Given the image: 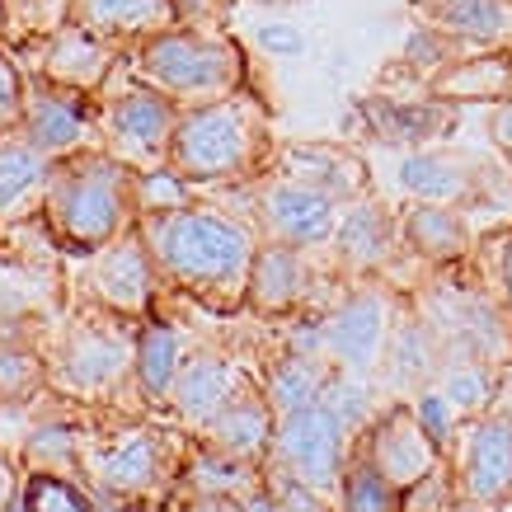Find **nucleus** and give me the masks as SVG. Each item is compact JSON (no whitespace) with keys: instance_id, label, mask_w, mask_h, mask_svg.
Here are the masks:
<instances>
[{"instance_id":"nucleus-1","label":"nucleus","mask_w":512,"mask_h":512,"mask_svg":"<svg viewBox=\"0 0 512 512\" xmlns=\"http://www.w3.org/2000/svg\"><path fill=\"white\" fill-rule=\"evenodd\" d=\"M137 231L170 287L212 311H240L249 301V268H254L259 240L245 221L188 202L174 212L137 217Z\"/></svg>"},{"instance_id":"nucleus-2","label":"nucleus","mask_w":512,"mask_h":512,"mask_svg":"<svg viewBox=\"0 0 512 512\" xmlns=\"http://www.w3.org/2000/svg\"><path fill=\"white\" fill-rule=\"evenodd\" d=\"M273 160H278L273 113L249 85L217 104L184 109L170 141V170L198 188L259 179L264 170H273Z\"/></svg>"},{"instance_id":"nucleus-3","label":"nucleus","mask_w":512,"mask_h":512,"mask_svg":"<svg viewBox=\"0 0 512 512\" xmlns=\"http://www.w3.org/2000/svg\"><path fill=\"white\" fill-rule=\"evenodd\" d=\"M137 170H127L123 160L109 151H76L52 165L43 198V226L47 235L66 249H104L113 235H123L137 221V202H132Z\"/></svg>"},{"instance_id":"nucleus-4","label":"nucleus","mask_w":512,"mask_h":512,"mask_svg":"<svg viewBox=\"0 0 512 512\" xmlns=\"http://www.w3.org/2000/svg\"><path fill=\"white\" fill-rule=\"evenodd\" d=\"M123 66L141 85L170 94L179 109L217 104L249 85L245 47L226 29H193V24H174V29L146 38L141 47L123 52Z\"/></svg>"},{"instance_id":"nucleus-5","label":"nucleus","mask_w":512,"mask_h":512,"mask_svg":"<svg viewBox=\"0 0 512 512\" xmlns=\"http://www.w3.org/2000/svg\"><path fill=\"white\" fill-rule=\"evenodd\" d=\"M94 109H99V151H109L113 160H123L137 174L170 165V141L184 109L170 94L141 85L123 66V57L113 66L109 85L94 94Z\"/></svg>"},{"instance_id":"nucleus-6","label":"nucleus","mask_w":512,"mask_h":512,"mask_svg":"<svg viewBox=\"0 0 512 512\" xmlns=\"http://www.w3.org/2000/svg\"><path fill=\"white\" fill-rule=\"evenodd\" d=\"M80 466L94 480V489H104V494L146 498L174 475L179 447H174V437L165 428L137 423V428H118V433L94 437L85 456H80Z\"/></svg>"},{"instance_id":"nucleus-7","label":"nucleus","mask_w":512,"mask_h":512,"mask_svg":"<svg viewBox=\"0 0 512 512\" xmlns=\"http://www.w3.org/2000/svg\"><path fill=\"white\" fill-rule=\"evenodd\" d=\"M273 456H278L282 475L301 480L315 494H334L348 470V428L334 409L315 400L306 409L282 414L273 428Z\"/></svg>"},{"instance_id":"nucleus-8","label":"nucleus","mask_w":512,"mask_h":512,"mask_svg":"<svg viewBox=\"0 0 512 512\" xmlns=\"http://www.w3.org/2000/svg\"><path fill=\"white\" fill-rule=\"evenodd\" d=\"M47 376L71 395H113L137 376V339L113 325H76L57 343Z\"/></svg>"},{"instance_id":"nucleus-9","label":"nucleus","mask_w":512,"mask_h":512,"mask_svg":"<svg viewBox=\"0 0 512 512\" xmlns=\"http://www.w3.org/2000/svg\"><path fill=\"white\" fill-rule=\"evenodd\" d=\"M29 76V71H24ZM19 132L43 151L47 160H66L76 151L99 146V109L94 94L66 90L43 76H29V94H24V113H19Z\"/></svg>"},{"instance_id":"nucleus-10","label":"nucleus","mask_w":512,"mask_h":512,"mask_svg":"<svg viewBox=\"0 0 512 512\" xmlns=\"http://www.w3.org/2000/svg\"><path fill=\"white\" fill-rule=\"evenodd\" d=\"M19 57V66L29 76H43L52 85H66V90H80V94H99L109 85L113 66H118V47H109L104 38H94L90 29H80L66 19L57 33L47 38H33L24 47H10Z\"/></svg>"},{"instance_id":"nucleus-11","label":"nucleus","mask_w":512,"mask_h":512,"mask_svg":"<svg viewBox=\"0 0 512 512\" xmlns=\"http://www.w3.org/2000/svg\"><path fill=\"white\" fill-rule=\"evenodd\" d=\"M343 221V202L329 198L325 188L301 184L292 174H278L259 188V226L264 240H282V245L311 249V245H329L334 231Z\"/></svg>"},{"instance_id":"nucleus-12","label":"nucleus","mask_w":512,"mask_h":512,"mask_svg":"<svg viewBox=\"0 0 512 512\" xmlns=\"http://www.w3.org/2000/svg\"><path fill=\"white\" fill-rule=\"evenodd\" d=\"M90 296L118 320H132V315L151 311V296H156L160 268L151 259V249L141 240L137 221L127 226L123 235H113L104 249H94V268H90Z\"/></svg>"},{"instance_id":"nucleus-13","label":"nucleus","mask_w":512,"mask_h":512,"mask_svg":"<svg viewBox=\"0 0 512 512\" xmlns=\"http://www.w3.org/2000/svg\"><path fill=\"white\" fill-rule=\"evenodd\" d=\"M456 489L475 508L508 503L512 498V419H503V414L475 419V428L461 437Z\"/></svg>"},{"instance_id":"nucleus-14","label":"nucleus","mask_w":512,"mask_h":512,"mask_svg":"<svg viewBox=\"0 0 512 512\" xmlns=\"http://www.w3.org/2000/svg\"><path fill=\"white\" fill-rule=\"evenodd\" d=\"M386 339H390V306L386 296L376 292L348 296L339 311L325 315V357L334 367L367 376L386 353Z\"/></svg>"},{"instance_id":"nucleus-15","label":"nucleus","mask_w":512,"mask_h":512,"mask_svg":"<svg viewBox=\"0 0 512 512\" xmlns=\"http://www.w3.org/2000/svg\"><path fill=\"white\" fill-rule=\"evenodd\" d=\"M367 461H372L400 494H409L419 480H428L433 470H442V451L433 447V437L423 433V423L414 409H390L372 428Z\"/></svg>"},{"instance_id":"nucleus-16","label":"nucleus","mask_w":512,"mask_h":512,"mask_svg":"<svg viewBox=\"0 0 512 512\" xmlns=\"http://www.w3.org/2000/svg\"><path fill=\"white\" fill-rule=\"evenodd\" d=\"M409 15L466 52L512 47V0H409Z\"/></svg>"},{"instance_id":"nucleus-17","label":"nucleus","mask_w":512,"mask_h":512,"mask_svg":"<svg viewBox=\"0 0 512 512\" xmlns=\"http://www.w3.org/2000/svg\"><path fill=\"white\" fill-rule=\"evenodd\" d=\"M52 165L57 160H47L24 132H5L0 137V231L43 221Z\"/></svg>"},{"instance_id":"nucleus-18","label":"nucleus","mask_w":512,"mask_h":512,"mask_svg":"<svg viewBox=\"0 0 512 512\" xmlns=\"http://www.w3.org/2000/svg\"><path fill=\"white\" fill-rule=\"evenodd\" d=\"M362 118L381 141L390 146H433L437 137H447L456 127V104L433 99L423 90L419 99H400V94H367L362 99Z\"/></svg>"},{"instance_id":"nucleus-19","label":"nucleus","mask_w":512,"mask_h":512,"mask_svg":"<svg viewBox=\"0 0 512 512\" xmlns=\"http://www.w3.org/2000/svg\"><path fill=\"white\" fill-rule=\"evenodd\" d=\"M71 24L90 29L94 38H104L118 52H132L146 38L174 29L179 10H174V0H76Z\"/></svg>"},{"instance_id":"nucleus-20","label":"nucleus","mask_w":512,"mask_h":512,"mask_svg":"<svg viewBox=\"0 0 512 512\" xmlns=\"http://www.w3.org/2000/svg\"><path fill=\"white\" fill-rule=\"evenodd\" d=\"M433 99L447 104H503L512 99V47H475L461 52L456 62H447L428 80Z\"/></svg>"},{"instance_id":"nucleus-21","label":"nucleus","mask_w":512,"mask_h":512,"mask_svg":"<svg viewBox=\"0 0 512 512\" xmlns=\"http://www.w3.org/2000/svg\"><path fill=\"white\" fill-rule=\"evenodd\" d=\"M273 170L292 174L301 184L325 188L329 198H339V202H357L362 188H367V165H362V156L343 151L334 141H287V146H278Z\"/></svg>"},{"instance_id":"nucleus-22","label":"nucleus","mask_w":512,"mask_h":512,"mask_svg":"<svg viewBox=\"0 0 512 512\" xmlns=\"http://www.w3.org/2000/svg\"><path fill=\"white\" fill-rule=\"evenodd\" d=\"M273 428H278V414L264 400V390H235L231 400L202 423V437H207V447L226 451V456L259 461L264 451H273Z\"/></svg>"},{"instance_id":"nucleus-23","label":"nucleus","mask_w":512,"mask_h":512,"mask_svg":"<svg viewBox=\"0 0 512 512\" xmlns=\"http://www.w3.org/2000/svg\"><path fill=\"white\" fill-rule=\"evenodd\" d=\"M400 240L428 264H451L470 249V221L456 202H414L400 217Z\"/></svg>"},{"instance_id":"nucleus-24","label":"nucleus","mask_w":512,"mask_h":512,"mask_svg":"<svg viewBox=\"0 0 512 512\" xmlns=\"http://www.w3.org/2000/svg\"><path fill=\"white\" fill-rule=\"evenodd\" d=\"M301 296H306L301 249L282 245V240H264V249L254 254V268H249V306L264 315H287L301 306Z\"/></svg>"},{"instance_id":"nucleus-25","label":"nucleus","mask_w":512,"mask_h":512,"mask_svg":"<svg viewBox=\"0 0 512 512\" xmlns=\"http://www.w3.org/2000/svg\"><path fill=\"white\" fill-rule=\"evenodd\" d=\"M235 390H240V376H235L231 362H226L221 353H198V357H188L184 362V372H179V381H174L170 404L188 428H202L221 404L231 400Z\"/></svg>"},{"instance_id":"nucleus-26","label":"nucleus","mask_w":512,"mask_h":512,"mask_svg":"<svg viewBox=\"0 0 512 512\" xmlns=\"http://www.w3.org/2000/svg\"><path fill=\"white\" fill-rule=\"evenodd\" d=\"M334 245H339V259L353 273H372V268L386 264L390 249H395V217H390L386 207L357 198L343 212L339 231H334Z\"/></svg>"},{"instance_id":"nucleus-27","label":"nucleus","mask_w":512,"mask_h":512,"mask_svg":"<svg viewBox=\"0 0 512 512\" xmlns=\"http://www.w3.org/2000/svg\"><path fill=\"white\" fill-rule=\"evenodd\" d=\"M184 372V339L170 325H146L137 334V386L151 404H170Z\"/></svg>"},{"instance_id":"nucleus-28","label":"nucleus","mask_w":512,"mask_h":512,"mask_svg":"<svg viewBox=\"0 0 512 512\" xmlns=\"http://www.w3.org/2000/svg\"><path fill=\"white\" fill-rule=\"evenodd\" d=\"M325 362L315 357H301V353H282L273 357V367L264 376V400L273 404V414H292V409H306V404L320 400L325 390Z\"/></svg>"},{"instance_id":"nucleus-29","label":"nucleus","mask_w":512,"mask_h":512,"mask_svg":"<svg viewBox=\"0 0 512 512\" xmlns=\"http://www.w3.org/2000/svg\"><path fill=\"white\" fill-rule=\"evenodd\" d=\"M400 188L414 202H461L470 193V174L447 156L409 151V156L400 160Z\"/></svg>"},{"instance_id":"nucleus-30","label":"nucleus","mask_w":512,"mask_h":512,"mask_svg":"<svg viewBox=\"0 0 512 512\" xmlns=\"http://www.w3.org/2000/svg\"><path fill=\"white\" fill-rule=\"evenodd\" d=\"M386 357L395 386H428L437 367V329L428 320H400L386 339Z\"/></svg>"},{"instance_id":"nucleus-31","label":"nucleus","mask_w":512,"mask_h":512,"mask_svg":"<svg viewBox=\"0 0 512 512\" xmlns=\"http://www.w3.org/2000/svg\"><path fill=\"white\" fill-rule=\"evenodd\" d=\"M184 480L198 489V498H245L259 489V470L254 461H240V456H226V451L207 447L202 456H193L184 466Z\"/></svg>"},{"instance_id":"nucleus-32","label":"nucleus","mask_w":512,"mask_h":512,"mask_svg":"<svg viewBox=\"0 0 512 512\" xmlns=\"http://www.w3.org/2000/svg\"><path fill=\"white\" fill-rule=\"evenodd\" d=\"M461 52H466V47H456L451 38H442V33H433V29H423V24H414L409 43H404V52L395 57V66H390L386 76L414 80L419 90H428V80H433L447 62H456Z\"/></svg>"},{"instance_id":"nucleus-33","label":"nucleus","mask_w":512,"mask_h":512,"mask_svg":"<svg viewBox=\"0 0 512 512\" xmlns=\"http://www.w3.org/2000/svg\"><path fill=\"white\" fill-rule=\"evenodd\" d=\"M80 456H85V442H80V433L66 428V423H38V428L24 437L29 475H62V470H76Z\"/></svg>"},{"instance_id":"nucleus-34","label":"nucleus","mask_w":512,"mask_h":512,"mask_svg":"<svg viewBox=\"0 0 512 512\" xmlns=\"http://www.w3.org/2000/svg\"><path fill=\"white\" fill-rule=\"evenodd\" d=\"M339 508L343 512H404V494L362 456V461H353V466L343 470Z\"/></svg>"},{"instance_id":"nucleus-35","label":"nucleus","mask_w":512,"mask_h":512,"mask_svg":"<svg viewBox=\"0 0 512 512\" xmlns=\"http://www.w3.org/2000/svg\"><path fill=\"white\" fill-rule=\"evenodd\" d=\"M0 5H5V47H24L62 29L76 0H0Z\"/></svg>"},{"instance_id":"nucleus-36","label":"nucleus","mask_w":512,"mask_h":512,"mask_svg":"<svg viewBox=\"0 0 512 512\" xmlns=\"http://www.w3.org/2000/svg\"><path fill=\"white\" fill-rule=\"evenodd\" d=\"M198 193V184H188L184 174H174L170 165L160 170H141L137 184H132V202H137V217H151V212H174V207H188Z\"/></svg>"},{"instance_id":"nucleus-37","label":"nucleus","mask_w":512,"mask_h":512,"mask_svg":"<svg viewBox=\"0 0 512 512\" xmlns=\"http://www.w3.org/2000/svg\"><path fill=\"white\" fill-rule=\"evenodd\" d=\"M489 372H484L475 357H466V362H456V367H447V381H442V395H447L461 414H484V404H489Z\"/></svg>"},{"instance_id":"nucleus-38","label":"nucleus","mask_w":512,"mask_h":512,"mask_svg":"<svg viewBox=\"0 0 512 512\" xmlns=\"http://www.w3.org/2000/svg\"><path fill=\"white\" fill-rule=\"evenodd\" d=\"M320 404L334 409L343 419V428H357V423L367 419V386L357 381V372L339 367V372L325 376V390H320Z\"/></svg>"},{"instance_id":"nucleus-39","label":"nucleus","mask_w":512,"mask_h":512,"mask_svg":"<svg viewBox=\"0 0 512 512\" xmlns=\"http://www.w3.org/2000/svg\"><path fill=\"white\" fill-rule=\"evenodd\" d=\"M24 494H29V512H94L90 498L62 475H29Z\"/></svg>"},{"instance_id":"nucleus-40","label":"nucleus","mask_w":512,"mask_h":512,"mask_svg":"<svg viewBox=\"0 0 512 512\" xmlns=\"http://www.w3.org/2000/svg\"><path fill=\"white\" fill-rule=\"evenodd\" d=\"M24 94H29V76L10 47L0 43V137L19 132V113H24Z\"/></svg>"},{"instance_id":"nucleus-41","label":"nucleus","mask_w":512,"mask_h":512,"mask_svg":"<svg viewBox=\"0 0 512 512\" xmlns=\"http://www.w3.org/2000/svg\"><path fill=\"white\" fill-rule=\"evenodd\" d=\"M414 414H419V423H423V433L433 437V447L437 451H447L451 447V437H456V404L442 395V386H423L419 390V404H414Z\"/></svg>"},{"instance_id":"nucleus-42","label":"nucleus","mask_w":512,"mask_h":512,"mask_svg":"<svg viewBox=\"0 0 512 512\" xmlns=\"http://www.w3.org/2000/svg\"><path fill=\"white\" fill-rule=\"evenodd\" d=\"M179 10V24H193V29H226L235 0H174Z\"/></svg>"},{"instance_id":"nucleus-43","label":"nucleus","mask_w":512,"mask_h":512,"mask_svg":"<svg viewBox=\"0 0 512 512\" xmlns=\"http://www.w3.org/2000/svg\"><path fill=\"white\" fill-rule=\"evenodd\" d=\"M259 47H264L268 57H301L306 38L296 29H287V24H264V29H259Z\"/></svg>"},{"instance_id":"nucleus-44","label":"nucleus","mask_w":512,"mask_h":512,"mask_svg":"<svg viewBox=\"0 0 512 512\" xmlns=\"http://www.w3.org/2000/svg\"><path fill=\"white\" fill-rule=\"evenodd\" d=\"M489 137H494V146L512 160V99H503V104L489 109Z\"/></svg>"},{"instance_id":"nucleus-45","label":"nucleus","mask_w":512,"mask_h":512,"mask_svg":"<svg viewBox=\"0 0 512 512\" xmlns=\"http://www.w3.org/2000/svg\"><path fill=\"white\" fill-rule=\"evenodd\" d=\"M19 494V475H15V466L0 456V512H5V503Z\"/></svg>"},{"instance_id":"nucleus-46","label":"nucleus","mask_w":512,"mask_h":512,"mask_svg":"<svg viewBox=\"0 0 512 512\" xmlns=\"http://www.w3.org/2000/svg\"><path fill=\"white\" fill-rule=\"evenodd\" d=\"M503 296H508V311H512V231L503 235Z\"/></svg>"},{"instance_id":"nucleus-47","label":"nucleus","mask_w":512,"mask_h":512,"mask_svg":"<svg viewBox=\"0 0 512 512\" xmlns=\"http://www.w3.org/2000/svg\"><path fill=\"white\" fill-rule=\"evenodd\" d=\"M259 5H278L282 10V5H301V0H259Z\"/></svg>"},{"instance_id":"nucleus-48","label":"nucleus","mask_w":512,"mask_h":512,"mask_svg":"<svg viewBox=\"0 0 512 512\" xmlns=\"http://www.w3.org/2000/svg\"><path fill=\"white\" fill-rule=\"evenodd\" d=\"M0 43H5V5H0Z\"/></svg>"},{"instance_id":"nucleus-49","label":"nucleus","mask_w":512,"mask_h":512,"mask_svg":"<svg viewBox=\"0 0 512 512\" xmlns=\"http://www.w3.org/2000/svg\"><path fill=\"white\" fill-rule=\"evenodd\" d=\"M127 512H146V508H127Z\"/></svg>"}]
</instances>
